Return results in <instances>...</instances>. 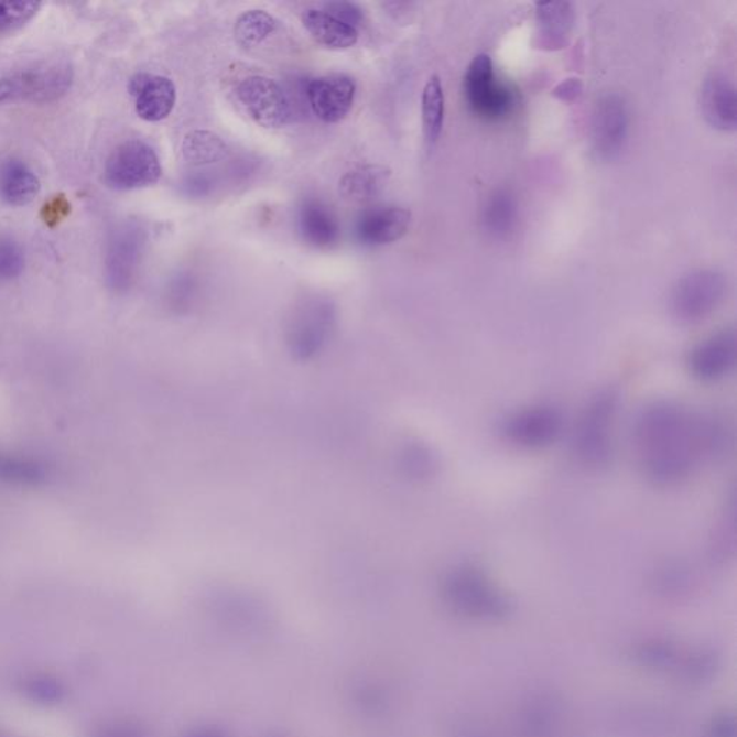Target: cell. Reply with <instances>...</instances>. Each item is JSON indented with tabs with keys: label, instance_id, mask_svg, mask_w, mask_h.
<instances>
[{
	"label": "cell",
	"instance_id": "6da1fadb",
	"mask_svg": "<svg viewBox=\"0 0 737 737\" xmlns=\"http://www.w3.org/2000/svg\"><path fill=\"white\" fill-rule=\"evenodd\" d=\"M734 432L725 416L673 401L647 405L633 424V445L647 480L678 486L701 464L725 457Z\"/></svg>",
	"mask_w": 737,
	"mask_h": 737
},
{
	"label": "cell",
	"instance_id": "7a4b0ae2",
	"mask_svg": "<svg viewBox=\"0 0 737 737\" xmlns=\"http://www.w3.org/2000/svg\"><path fill=\"white\" fill-rule=\"evenodd\" d=\"M618 410V393L604 389L596 393L577 422L575 454L585 467L608 466L614 453L613 425Z\"/></svg>",
	"mask_w": 737,
	"mask_h": 737
},
{
	"label": "cell",
	"instance_id": "3957f363",
	"mask_svg": "<svg viewBox=\"0 0 737 737\" xmlns=\"http://www.w3.org/2000/svg\"><path fill=\"white\" fill-rule=\"evenodd\" d=\"M443 594L451 608L472 617H501L510 607L485 572L474 565L454 567L445 576Z\"/></svg>",
	"mask_w": 737,
	"mask_h": 737
},
{
	"label": "cell",
	"instance_id": "277c9868",
	"mask_svg": "<svg viewBox=\"0 0 737 737\" xmlns=\"http://www.w3.org/2000/svg\"><path fill=\"white\" fill-rule=\"evenodd\" d=\"M73 78V69L64 64L21 69L0 78V105L59 100L72 88Z\"/></svg>",
	"mask_w": 737,
	"mask_h": 737
},
{
	"label": "cell",
	"instance_id": "5b68a950",
	"mask_svg": "<svg viewBox=\"0 0 737 737\" xmlns=\"http://www.w3.org/2000/svg\"><path fill=\"white\" fill-rule=\"evenodd\" d=\"M725 275L715 270H698L684 275L674 285L670 306L675 318L694 324L706 321L726 297Z\"/></svg>",
	"mask_w": 737,
	"mask_h": 737
},
{
	"label": "cell",
	"instance_id": "8992f818",
	"mask_svg": "<svg viewBox=\"0 0 737 737\" xmlns=\"http://www.w3.org/2000/svg\"><path fill=\"white\" fill-rule=\"evenodd\" d=\"M162 177L156 150L142 140H129L112 150L105 166V182L115 191L142 189Z\"/></svg>",
	"mask_w": 737,
	"mask_h": 737
},
{
	"label": "cell",
	"instance_id": "52a82bcc",
	"mask_svg": "<svg viewBox=\"0 0 737 737\" xmlns=\"http://www.w3.org/2000/svg\"><path fill=\"white\" fill-rule=\"evenodd\" d=\"M464 94L474 115L485 120L505 119L514 107L513 91L499 83L487 54L477 55L469 64L464 77Z\"/></svg>",
	"mask_w": 737,
	"mask_h": 737
},
{
	"label": "cell",
	"instance_id": "ba28073f",
	"mask_svg": "<svg viewBox=\"0 0 737 737\" xmlns=\"http://www.w3.org/2000/svg\"><path fill=\"white\" fill-rule=\"evenodd\" d=\"M562 430V412L544 403L514 412L506 418L501 426V432L509 443L525 449L549 447L556 443Z\"/></svg>",
	"mask_w": 737,
	"mask_h": 737
},
{
	"label": "cell",
	"instance_id": "9c48e42d",
	"mask_svg": "<svg viewBox=\"0 0 737 737\" xmlns=\"http://www.w3.org/2000/svg\"><path fill=\"white\" fill-rule=\"evenodd\" d=\"M237 97L251 119L265 129H280L291 119L288 93L279 83L264 75H252L242 79Z\"/></svg>",
	"mask_w": 737,
	"mask_h": 737
},
{
	"label": "cell",
	"instance_id": "30bf717a",
	"mask_svg": "<svg viewBox=\"0 0 737 737\" xmlns=\"http://www.w3.org/2000/svg\"><path fill=\"white\" fill-rule=\"evenodd\" d=\"M737 340L734 327H725L694 346L687 356L690 375L698 382H717L735 368Z\"/></svg>",
	"mask_w": 737,
	"mask_h": 737
},
{
	"label": "cell",
	"instance_id": "8fae6325",
	"mask_svg": "<svg viewBox=\"0 0 737 737\" xmlns=\"http://www.w3.org/2000/svg\"><path fill=\"white\" fill-rule=\"evenodd\" d=\"M630 131V112L618 94H608L596 105L593 120V142L603 161H614L626 148Z\"/></svg>",
	"mask_w": 737,
	"mask_h": 737
},
{
	"label": "cell",
	"instance_id": "7c38bea8",
	"mask_svg": "<svg viewBox=\"0 0 737 737\" xmlns=\"http://www.w3.org/2000/svg\"><path fill=\"white\" fill-rule=\"evenodd\" d=\"M335 324V307L323 299H310L294 313L290 343L294 354L308 358L322 349Z\"/></svg>",
	"mask_w": 737,
	"mask_h": 737
},
{
	"label": "cell",
	"instance_id": "4fadbf2b",
	"mask_svg": "<svg viewBox=\"0 0 737 737\" xmlns=\"http://www.w3.org/2000/svg\"><path fill=\"white\" fill-rule=\"evenodd\" d=\"M310 108L324 123H339L354 107L356 83L345 74L323 75L310 79L306 86Z\"/></svg>",
	"mask_w": 737,
	"mask_h": 737
},
{
	"label": "cell",
	"instance_id": "5bb4252c",
	"mask_svg": "<svg viewBox=\"0 0 737 737\" xmlns=\"http://www.w3.org/2000/svg\"><path fill=\"white\" fill-rule=\"evenodd\" d=\"M145 232L136 224H127L116 232L107 256V279L117 291L130 289L142 264Z\"/></svg>",
	"mask_w": 737,
	"mask_h": 737
},
{
	"label": "cell",
	"instance_id": "9a60e30c",
	"mask_svg": "<svg viewBox=\"0 0 737 737\" xmlns=\"http://www.w3.org/2000/svg\"><path fill=\"white\" fill-rule=\"evenodd\" d=\"M412 215L401 206H373L356 220L355 234L366 247H384L405 237Z\"/></svg>",
	"mask_w": 737,
	"mask_h": 737
},
{
	"label": "cell",
	"instance_id": "2e32d148",
	"mask_svg": "<svg viewBox=\"0 0 737 737\" xmlns=\"http://www.w3.org/2000/svg\"><path fill=\"white\" fill-rule=\"evenodd\" d=\"M136 112L149 123L167 119L176 105V87L172 79L163 75L139 73L129 83Z\"/></svg>",
	"mask_w": 737,
	"mask_h": 737
},
{
	"label": "cell",
	"instance_id": "e0dca14e",
	"mask_svg": "<svg viewBox=\"0 0 737 737\" xmlns=\"http://www.w3.org/2000/svg\"><path fill=\"white\" fill-rule=\"evenodd\" d=\"M701 105L708 124L722 131L736 130V87L727 75L716 73L704 79Z\"/></svg>",
	"mask_w": 737,
	"mask_h": 737
},
{
	"label": "cell",
	"instance_id": "ac0fdd59",
	"mask_svg": "<svg viewBox=\"0 0 737 737\" xmlns=\"http://www.w3.org/2000/svg\"><path fill=\"white\" fill-rule=\"evenodd\" d=\"M297 225L304 241L314 248L326 250L339 241L340 224L330 206L316 198H307L300 205Z\"/></svg>",
	"mask_w": 737,
	"mask_h": 737
},
{
	"label": "cell",
	"instance_id": "d6986e66",
	"mask_svg": "<svg viewBox=\"0 0 737 737\" xmlns=\"http://www.w3.org/2000/svg\"><path fill=\"white\" fill-rule=\"evenodd\" d=\"M40 191L41 182L28 164L13 158L0 163V199L4 204L25 206Z\"/></svg>",
	"mask_w": 737,
	"mask_h": 737
},
{
	"label": "cell",
	"instance_id": "ffe728a7",
	"mask_svg": "<svg viewBox=\"0 0 737 737\" xmlns=\"http://www.w3.org/2000/svg\"><path fill=\"white\" fill-rule=\"evenodd\" d=\"M574 9L567 2L538 3L537 23L542 48H562L574 26Z\"/></svg>",
	"mask_w": 737,
	"mask_h": 737
},
{
	"label": "cell",
	"instance_id": "44dd1931",
	"mask_svg": "<svg viewBox=\"0 0 737 737\" xmlns=\"http://www.w3.org/2000/svg\"><path fill=\"white\" fill-rule=\"evenodd\" d=\"M303 25L318 44L330 50H349L358 44L359 32L339 19L328 15L323 9H307L303 13Z\"/></svg>",
	"mask_w": 737,
	"mask_h": 737
},
{
	"label": "cell",
	"instance_id": "7402d4cb",
	"mask_svg": "<svg viewBox=\"0 0 737 737\" xmlns=\"http://www.w3.org/2000/svg\"><path fill=\"white\" fill-rule=\"evenodd\" d=\"M391 171L380 164H366L347 172L339 182L343 198L368 202L378 198L387 187Z\"/></svg>",
	"mask_w": 737,
	"mask_h": 737
},
{
	"label": "cell",
	"instance_id": "603a6c76",
	"mask_svg": "<svg viewBox=\"0 0 737 737\" xmlns=\"http://www.w3.org/2000/svg\"><path fill=\"white\" fill-rule=\"evenodd\" d=\"M183 159L192 166H209L229 156L227 143L208 130L189 131L182 143Z\"/></svg>",
	"mask_w": 737,
	"mask_h": 737
},
{
	"label": "cell",
	"instance_id": "cb8c5ba5",
	"mask_svg": "<svg viewBox=\"0 0 737 737\" xmlns=\"http://www.w3.org/2000/svg\"><path fill=\"white\" fill-rule=\"evenodd\" d=\"M422 126L424 138L430 148H434L443 133L445 97L438 75H432L422 91Z\"/></svg>",
	"mask_w": 737,
	"mask_h": 737
},
{
	"label": "cell",
	"instance_id": "d4e9b609",
	"mask_svg": "<svg viewBox=\"0 0 737 737\" xmlns=\"http://www.w3.org/2000/svg\"><path fill=\"white\" fill-rule=\"evenodd\" d=\"M279 30V21L271 13L252 9L238 17L235 22V40L243 48H257Z\"/></svg>",
	"mask_w": 737,
	"mask_h": 737
},
{
	"label": "cell",
	"instance_id": "484cf974",
	"mask_svg": "<svg viewBox=\"0 0 737 737\" xmlns=\"http://www.w3.org/2000/svg\"><path fill=\"white\" fill-rule=\"evenodd\" d=\"M516 220H518V205L513 195L505 189L495 192L483 214V225L487 234L495 238H506L513 231Z\"/></svg>",
	"mask_w": 737,
	"mask_h": 737
},
{
	"label": "cell",
	"instance_id": "4316f807",
	"mask_svg": "<svg viewBox=\"0 0 737 737\" xmlns=\"http://www.w3.org/2000/svg\"><path fill=\"white\" fill-rule=\"evenodd\" d=\"M45 478L44 466L34 459L0 453V481L13 486L34 487L44 483Z\"/></svg>",
	"mask_w": 737,
	"mask_h": 737
},
{
	"label": "cell",
	"instance_id": "83f0119b",
	"mask_svg": "<svg viewBox=\"0 0 737 737\" xmlns=\"http://www.w3.org/2000/svg\"><path fill=\"white\" fill-rule=\"evenodd\" d=\"M37 2H0V35L21 30L40 12Z\"/></svg>",
	"mask_w": 737,
	"mask_h": 737
},
{
	"label": "cell",
	"instance_id": "f1b7e54d",
	"mask_svg": "<svg viewBox=\"0 0 737 737\" xmlns=\"http://www.w3.org/2000/svg\"><path fill=\"white\" fill-rule=\"evenodd\" d=\"M25 269V253L11 238L0 237V283L17 279Z\"/></svg>",
	"mask_w": 737,
	"mask_h": 737
},
{
	"label": "cell",
	"instance_id": "f546056e",
	"mask_svg": "<svg viewBox=\"0 0 737 737\" xmlns=\"http://www.w3.org/2000/svg\"><path fill=\"white\" fill-rule=\"evenodd\" d=\"M713 553L716 557L726 559L735 552V506L731 503L729 513L725 516L723 522L713 537Z\"/></svg>",
	"mask_w": 737,
	"mask_h": 737
},
{
	"label": "cell",
	"instance_id": "4dcf8cb0",
	"mask_svg": "<svg viewBox=\"0 0 737 737\" xmlns=\"http://www.w3.org/2000/svg\"><path fill=\"white\" fill-rule=\"evenodd\" d=\"M324 12L328 15L339 19L340 22L346 23L355 30L364 22V11L356 3L351 2H328L322 7Z\"/></svg>",
	"mask_w": 737,
	"mask_h": 737
},
{
	"label": "cell",
	"instance_id": "1f68e13d",
	"mask_svg": "<svg viewBox=\"0 0 737 737\" xmlns=\"http://www.w3.org/2000/svg\"><path fill=\"white\" fill-rule=\"evenodd\" d=\"M407 467L411 476L429 477L434 469V458L425 448L415 447L407 455Z\"/></svg>",
	"mask_w": 737,
	"mask_h": 737
},
{
	"label": "cell",
	"instance_id": "d6a6232c",
	"mask_svg": "<svg viewBox=\"0 0 737 737\" xmlns=\"http://www.w3.org/2000/svg\"><path fill=\"white\" fill-rule=\"evenodd\" d=\"M69 214V204L65 199L64 195L55 196L51 199L48 204H45L44 209H42V219L50 227H55L56 224L61 223Z\"/></svg>",
	"mask_w": 737,
	"mask_h": 737
},
{
	"label": "cell",
	"instance_id": "836d02e7",
	"mask_svg": "<svg viewBox=\"0 0 737 737\" xmlns=\"http://www.w3.org/2000/svg\"><path fill=\"white\" fill-rule=\"evenodd\" d=\"M214 182L205 173H199V175H191L186 177L185 183H183V189L185 194L194 196V198H202L210 194L213 191Z\"/></svg>",
	"mask_w": 737,
	"mask_h": 737
},
{
	"label": "cell",
	"instance_id": "e575fe53",
	"mask_svg": "<svg viewBox=\"0 0 737 737\" xmlns=\"http://www.w3.org/2000/svg\"><path fill=\"white\" fill-rule=\"evenodd\" d=\"M579 91L581 83L577 82V79L576 82L575 79H570V82H565L557 87L556 96L561 97L562 100H571V98H575Z\"/></svg>",
	"mask_w": 737,
	"mask_h": 737
},
{
	"label": "cell",
	"instance_id": "d590c367",
	"mask_svg": "<svg viewBox=\"0 0 737 737\" xmlns=\"http://www.w3.org/2000/svg\"><path fill=\"white\" fill-rule=\"evenodd\" d=\"M185 737H227V736H225L223 731L218 729H200L192 731V734Z\"/></svg>",
	"mask_w": 737,
	"mask_h": 737
}]
</instances>
